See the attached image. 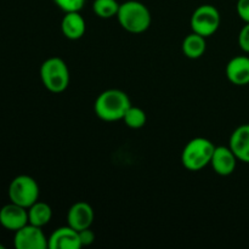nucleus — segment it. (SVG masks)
<instances>
[{
  "instance_id": "19",
  "label": "nucleus",
  "mask_w": 249,
  "mask_h": 249,
  "mask_svg": "<svg viewBox=\"0 0 249 249\" xmlns=\"http://www.w3.org/2000/svg\"><path fill=\"white\" fill-rule=\"evenodd\" d=\"M87 0H53L56 6L60 7L63 12L80 11Z\"/></svg>"
},
{
  "instance_id": "12",
  "label": "nucleus",
  "mask_w": 249,
  "mask_h": 249,
  "mask_svg": "<svg viewBox=\"0 0 249 249\" xmlns=\"http://www.w3.org/2000/svg\"><path fill=\"white\" fill-rule=\"evenodd\" d=\"M226 77L231 84L245 87L249 84V57L241 55L231 58L226 65Z\"/></svg>"
},
{
  "instance_id": "14",
  "label": "nucleus",
  "mask_w": 249,
  "mask_h": 249,
  "mask_svg": "<svg viewBox=\"0 0 249 249\" xmlns=\"http://www.w3.org/2000/svg\"><path fill=\"white\" fill-rule=\"evenodd\" d=\"M61 31L62 34L70 40H78L82 38L87 31L85 19L79 11L65 12L62 21H61Z\"/></svg>"
},
{
  "instance_id": "21",
  "label": "nucleus",
  "mask_w": 249,
  "mask_h": 249,
  "mask_svg": "<svg viewBox=\"0 0 249 249\" xmlns=\"http://www.w3.org/2000/svg\"><path fill=\"white\" fill-rule=\"evenodd\" d=\"M236 11L245 23H249V0H237Z\"/></svg>"
},
{
  "instance_id": "10",
  "label": "nucleus",
  "mask_w": 249,
  "mask_h": 249,
  "mask_svg": "<svg viewBox=\"0 0 249 249\" xmlns=\"http://www.w3.org/2000/svg\"><path fill=\"white\" fill-rule=\"evenodd\" d=\"M237 157L230 147L226 146H215L211 165L214 172L220 177H229L232 174L237 165Z\"/></svg>"
},
{
  "instance_id": "3",
  "label": "nucleus",
  "mask_w": 249,
  "mask_h": 249,
  "mask_svg": "<svg viewBox=\"0 0 249 249\" xmlns=\"http://www.w3.org/2000/svg\"><path fill=\"white\" fill-rule=\"evenodd\" d=\"M215 146L206 138H195L186 143L181 153V163L190 172H198L211 164Z\"/></svg>"
},
{
  "instance_id": "11",
  "label": "nucleus",
  "mask_w": 249,
  "mask_h": 249,
  "mask_svg": "<svg viewBox=\"0 0 249 249\" xmlns=\"http://www.w3.org/2000/svg\"><path fill=\"white\" fill-rule=\"evenodd\" d=\"M94 221V211L87 202H77L67 213V223L71 228L80 231L90 228Z\"/></svg>"
},
{
  "instance_id": "5",
  "label": "nucleus",
  "mask_w": 249,
  "mask_h": 249,
  "mask_svg": "<svg viewBox=\"0 0 249 249\" xmlns=\"http://www.w3.org/2000/svg\"><path fill=\"white\" fill-rule=\"evenodd\" d=\"M7 195L10 202L28 209L39 201V185L29 175H18L10 182Z\"/></svg>"
},
{
  "instance_id": "6",
  "label": "nucleus",
  "mask_w": 249,
  "mask_h": 249,
  "mask_svg": "<svg viewBox=\"0 0 249 249\" xmlns=\"http://www.w3.org/2000/svg\"><path fill=\"white\" fill-rule=\"evenodd\" d=\"M221 16L219 10L211 4H204L197 7L190 19L192 32L208 38L219 29Z\"/></svg>"
},
{
  "instance_id": "20",
  "label": "nucleus",
  "mask_w": 249,
  "mask_h": 249,
  "mask_svg": "<svg viewBox=\"0 0 249 249\" xmlns=\"http://www.w3.org/2000/svg\"><path fill=\"white\" fill-rule=\"evenodd\" d=\"M238 45L241 50L249 53V23H246L242 27L238 34Z\"/></svg>"
},
{
  "instance_id": "23",
  "label": "nucleus",
  "mask_w": 249,
  "mask_h": 249,
  "mask_svg": "<svg viewBox=\"0 0 249 249\" xmlns=\"http://www.w3.org/2000/svg\"><path fill=\"white\" fill-rule=\"evenodd\" d=\"M0 249H5V247L2 245H0Z\"/></svg>"
},
{
  "instance_id": "13",
  "label": "nucleus",
  "mask_w": 249,
  "mask_h": 249,
  "mask_svg": "<svg viewBox=\"0 0 249 249\" xmlns=\"http://www.w3.org/2000/svg\"><path fill=\"white\" fill-rule=\"evenodd\" d=\"M229 147L238 160L249 163V123L242 124L233 130L230 136Z\"/></svg>"
},
{
  "instance_id": "2",
  "label": "nucleus",
  "mask_w": 249,
  "mask_h": 249,
  "mask_svg": "<svg viewBox=\"0 0 249 249\" xmlns=\"http://www.w3.org/2000/svg\"><path fill=\"white\" fill-rule=\"evenodd\" d=\"M117 18L122 28L134 34H140L147 31L152 21L148 7L136 0H128L121 4Z\"/></svg>"
},
{
  "instance_id": "17",
  "label": "nucleus",
  "mask_w": 249,
  "mask_h": 249,
  "mask_svg": "<svg viewBox=\"0 0 249 249\" xmlns=\"http://www.w3.org/2000/svg\"><path fill=\"white\" fill-rule=\"evenodd\" d=\"M121 4L117 0H94L92 2V11L100 18L108 19L118 14Z\"/></svg>"
},
{
  "instance_id": "15",
  "label": "nucleus",
  "mask_w": 249,
  "mask_h": 249,
  "mask_svg": "<svg viewBox=\"0 0 249 249\" xmlns=\"http://www.w3.org/2000/svg\"><path fill=\"white\" fill-rule=\"evenodd\" d=\"M181 49L186 57L191 58V60H197V58L202 57L206 53V38L192 32L189 36H185V39L182 40Z\"/></svg>"
},
{
  "instance_id": "9",
  "label": "nucleus",
  "mask_w": 249,
  "mask_h": 249,
  "mask_svg": "<svg viewBox=\"0 0 249 249\" xmlns=\"http://www.w3.org/2000/svg\"><path fill=\"white\" fill-rule=\"evenodd\" d=\"M48 248L50 249H80L82 243L79 238V231L74 230L70 225L62 226L53 231L48 241Z\"/></svg>"
},
{
  "instance_id": "7",
  "label": "nucleus",
  "mask_w": 249,
  "mask_h": 249,
  "mask_svg": "<svg viewBox=\"0 0 249 249\" xmlns=\"http://www.w3.org/2000/svg\"><path fill=\"white\" fill-rule=\"evenodd\" d=\"M48 241L41 228L28 223L15 232L14 246L16 249H46Z\"/></svg>"
},
{
  "instance_id": "22",
  "label": "nucleus",
  "mask_w": 249,
  "mask_h": 249,
  "mask_svg": "<svg viewBox=\"0 0 249 249\" xmlns=\"http://www.w3.org/2000/svg\"><path fill=\"white\" fill-rule=\"evenodd\" d=\"M79 238L80 243H82V247H84V246H90L92 245L95 241V232L92 230H90V228L84 229V230L79 231Z\"/></svg>"
},
{
  "instance_id": "16",
  "label": "nucleus",
  "mask_w": 249,
  "mask_h": 249,
  "mask_svg": "<svg viewBox=\"0 0 249 249\" xmlns=\"http://www.w3.org/2000/svg\"><path fill=\"white\" fill-rule=\"evenodd\" d=\"M53 218V209L45 202L36 201L28 208V223L43 228L50 223Z\"/></svg>"
},
{
  "instance_id": "18",
  "label": "nucleus",
  "mask_w": 249,
  "mask_h": 249,
  "mask_svg": "<svg viewBox=\"0 0 249 249\" xmlns=\"http://www.w3.org/2000/svg\"><path fill=\"white\" fill-rule=\"evenodd\" d=\"M122 121H123L124 123H125V125L129 126V128L140 129L146 124L147 117H146L145 111H143L142 108L136 106H130L126 109L125 114H124Z\"/></svg>"
},
{
  "instance_id": "1",
  "label": "nucleus",
  "mask_w": 249,
  "mask_h": 249,
  "mask_svg": "<svg viewBox=\"0 0 249 249\" xmlns=\"http://www.w3.org/2000/svg\"><path fill=\"white\" fill-rule=\"evenodd\" d=\"M130 106L131 102L126 92L119 89H108L96 97L94 111L101 121L116 122L123 119Z\"/></svg>"
},
{
  "instance_id": "8",
  "label": "nucleus",
  "mask_w": 249,
  "mask_h": 249,
  "mask_svg": "<svg viewBox=\"0 0 249 249\" xmlns=\"http://www.w3.org/2000/svg\"><path fill=\"white\" fill-rule=\"evenodd\" d=\"M28 224V209L10 202L0 209V225L16 232Z\"/></svg>"
},
{
  "instance_id": "4",
  "label": "nucleus",
  "mask_w": 249,
  "mask_h": 249,
  "mask_svg": "<svg viewBox=\"0 0 249 249\" xmlns=\"http://www.w3.org/2000/svg\"><path fill=\"white\" fill-rule=\"evenodd\" d=\"M70 70L62 58L50 57L40 66V79L45 89L53 94L63 92L70 85Z\"/></svg>"
}]
</instances>
